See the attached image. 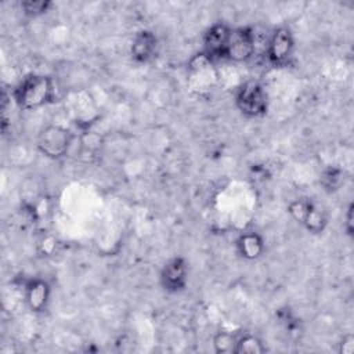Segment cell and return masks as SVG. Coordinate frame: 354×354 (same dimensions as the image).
<instances>
[{
  "label": "cell",
  "mask_w": 354,
  "mask_h": 354,
  "mask_svg": "<svg viewBox=\"0 0 354 354\" xmlns=\"http://www.w3.org/2000/svg\"><path fill=\"white\" fill-rule=\"evenodd\" d=\"M256 50V33L253 29L245 26V28H236L231 29L227 50H225V58L236 62H242L249 59Z\"/></svg>",
  "instance_id": "obj_5"
},
{
  "label": "cell",
  "mask_w": 354,
  "mask_h": 354,
  "mask_svg": "<svg viewBox=\"0 0 354 354\" xmlns=\"http://www.w3.org/2000/svg\"><path fill=\"white\" fill-rule=\"evenodd\" d=\"M235 344H236V340L228 332H218V333H216V336L213 339L214 350H216V353H220V354L234 353Z\"/></svg>",
  "instance_id": "obj_14"
},
{
  "label": "cell",
  "mask_w": 354,
  "mask_h": 354,
  "mask_svg": "<svg viewBox=\"0 0 354 354\" xmlns=\"http://www.w3.org/2000/svg\"><path fill=\"white\" fill-rule=\"evenodd\" d=\"M50 299V286L43 279H33L26 285L25 301L26 306L35 311L40 313L47 307Z\"/></svg>",
  "instance_id": "obj_10"
},
{
  "label": "cell",
  "mask_w": 354,
  "mask_h": 354,
  "mask_svg": "<svg viewBox=\"0 0 354 354\" xmlns=\"http://www.w3.org/2000/svg\"><path fill=\"white\" fill-rule=\"evenodd\" d=\"M340 354H353L354 353V337L353 335H346L339 346Z\"/></svg>",
  "instance_id": "obj_16"
},
{
  "label": "cell",
  "mask_w": 354,
  "mask_h": 354,
  "mask_svg": "<svg viewBox=\"0 0 354 354\" xmlns=\"http://www.w3.org/2000/svg\"><path fill=\"white\" fill-rule=\"evenodd\" d=\"M295 39L288 28H278L267 41V59L274 66H283L293 54Z\"/></svg>",
  "instance_id": "obj_6"
},
{
  "label": "cell",
  "mask_w": 354,
  "mask_h": 354,
  "mask_svg": "<svg viewBox=\"0 0 354 354\" xmlns=\"http://www.w3.org/2000/svg\"><path fill=\"white\" fill-rule=\"evenodd\" d=\"M236 248L243 259H259L264 252V242L256 232H245L236 241Z\"/></svg>",
  "instance_id": "obj_11"
},
{
  "label": "cell",
  "mask_w": 354,
  "mask_h": 354,
  "mask_svg": "<svg viewBox=\"0 0 354 354\" xmlns=\"http://www.w3.org/2000/svg\"><path fill=\"white\" fill-rule=\"evenodd\" d=\"M288 212L297 223L303 224L313 234H319L326 227L328 220L325 213L308 199H296L290 202Z\"/></svg>",
  "instance_id": "obj_4"
},
{
  "label": "cell",
  "mask_w": 354,
  "mask_h": 354,
  "mask_svg": "<svg viewBox=\"0 0 354 354\" xmlns=\"http://www.w3.org/2000/svg\"><path fill=\"white\" fill-rule=\"evenodd\" d=\"M72 142V133L59 126V124H50L44 127L37 137V148L39 151L51 159L62 158Z\"/></svg>",
  "instance_id": "obj_3"
},
{
  "label": "cell",
  "mask_w": 354,
  "mask_h": 354,
  "mask_svg": "<svg viewBox=\"0 0 354 354\" xmlns=\"http://www.w3.org/2000/svg\"><path fill=\"white\" fill-rule=\"evenodd\" d=\"M188 281V267L183 257H173L166 261L160 271V283L170 293L181 292Z\"/></svg>",
  "instance_id": "obj_8"
},
{
  "label": "cell",
  "mask_w": 354,
  "mask_h": 354,
  "mask_svg": "<svg viewBox=\"0 0 354 354\" xmlns=\"http://www.w3.org/2000/svg\"><path fill=\"white\" fill-rule=\"evenodd\" d=\"M353 212H354V206L353 203L348 205V209H347V213H346V224H344V230L346 232L353 236V231H354V224H353Z\"/></svg>",
  "instance_id": "obj_17"
},
{
  "label": "cell",
  "mask_w": 354,
  "mask_h": 354,
  "mask_svg": "<svg viewBox=\"0 0 354 354\" xmlns=\"http://www.w3.org/2000/svg\"><path fill=\"white\" fill-rule=\"evenodd\" d=\"M21 10L24 11L25 15L28 17H39L44 12L48 11V8L51 7V1L47 0H25L21 1Z\"/></svg>",
  "instance_id": "obj_13"
},
{
  "label": "cell",
  "mask_w": 354,
  "mask_h": 354,
  "mask_svg": "<svg viewBox=\"0 0 354 354\" xmlns=\"http://www.w3.org/2000/svg\"><path fill=\"white\" fill-rule=\"evenodd\" d=\"M264 351L266 347L263 346V342L253 335H245L238 339L234 348L235 354H263Z\"/></svg>",
  "instance_id": "obj_12"
},
{
  "label": "cell",
  "mask_w": 354,
  "mask_h": 354,
  "mask_svg": "<svg viewBox=\"0 0 354 354\" xmlns=\"http://www.w3.org/2000/svg\"><path fill=\"white\" fill-rule=\"evenodd\" d=\"M231 33V28L225 24H214L210 26L203 36V51L202 54L210 61L224 59L228 37Z\"/></svg>",
  "instance_id": "obj_7"
},
{
  "label": "cell",
  "mask_w": 354,
  "mask_h": 354,
  "mask_svg": "<svg viewBox=\"0 0 354 354\" xmlns=\"http://www.w3.org/2000/svg\"><path fill=\"white\" fill-rule=\"evenodd\" d=\"M54 86L51 77L46 75L32 73L14 90V100L18 106L24 109H35L46 105L53 100Z\"/></svg>",
  "instance_id": "obj_1"
},
{
  "label": "cell",
  "mask_w": 354,
  "mask_h": 354,
  "mask_svg": "<svg viewBox=\"0 0 354 354\" xmlns=\"http://www.w3.org/2000/svg\"><path fill=\"white\" fill-rule=\"evenodd\" d=\"M236 108L249 118H257L267 111V94L263 86L254 80L243 83L235 94Z\"/></svg>",
  "instance_id": "obj_2"
},
{
  "label": "cell",
  "mask_w": 354,
  "mask_h": 354,
  "mask_svg": "<svg viewBox=\"0 0 354 354\" xmlns=\"http://www.w3.org/2000/svg\"><path fill=\"white\" fill-rule=\"evenodd\" d=\"M321 181L326 189H336L342 181V171L330 167L322 173Z\"/></svg>",
  "instance_id": "obj_15"
},
{
  "label": "cell",
  "mask_w": 354,
  "mask_h": 354,
  "mask_svg": "<svg viewBox=\"0 0 354 354\" xmlns=\"http://www.w3.org/2000/svg\"><path fill=\"white\" fill-rule=\"evenodd\" d=\"M158 37L151 30H140L131 43V57L134 61L145 64L152 61L158 54Z\"/></svg>",
  "instance_id": "obj_9"
}]
</instances>
